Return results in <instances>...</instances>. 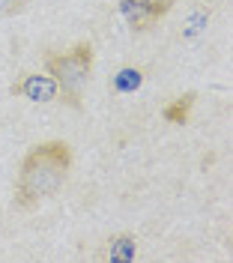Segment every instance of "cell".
<instances>
[{"label":"cell","instance_id":"cell-1","mask_svg":"<svg viewBox=\"0 0 233 263\" xmlns=\"http://www.w3.org/2000/svg\"><path fill=\"white\" fill-rule=\"evenodd\" d=\"M72 171V147L66 141H42L33 147L18 167L15 177V200L18 210H33L42 200H48L60 192Z\"/></svg>","mask_w":233,"mask_h":263},{"label":"cell","instance_id":"cell-2","mask_svg":"<svg viewBox=\"0 0 233 263\" xmlns=\"http://www.w3.org/2000/svg\"><path fill=\"white\" fill-rule=\"evenodd\" d=\"M93 63H96V51H93L90 42H78L69 51L45 57V72L54 78L57 90H60V99L66 105H72V108L81 105V90L93 75Z\"/></svg>","mask_w":233,"mask_h":263},{"label":"cell","instance_id":"cell-3","mask_svg":"<svg viewBox=\"0 0 233 263\" xmlns=\"http://www.w3.org/2000/svg\"><path fill=\"white\" fill-rule=\"evenodd\" d=\"M9 93L18 99H27V102H54V99H60V90H57V84H54V78L48 72L45 75H36V72L21 75L9 87Z\"/></svg>","mask_w":233,"mask_h":263},{"label":"cell","instance_id":"cell-4","mask_svg":"<svg viewBox=\"0 0 233 263\" xmlns=\"http://www.w3.org/2000/svg\"><path fill=\"white\" fill-rule=\"evenodd\" d=\"M120 12H123V18H126V24H129L132 30H138V33L152 30V27L162 21L144 0H120Z\"/></svg>","mask_w":233,"mask_h":263},{"label":"cell","instance_id":"cell-5","mask_svg":"<svg viewBox=\"0 0 233 263\" xmlns=\"http://www.w3.org/2000/svg\"><path fill=\"white\" fill-rule=\"evenodd\" d=\"M134 254H138V236H132V233H116V236H111L105 242V248L99 251L102 260H111V263H132Z\"/></svg>","mask_w":233,"mask_h":263},{"label":"cell","instance_id":"cell-6","mask_svg":"<svg viewBox=\"0 0 233 263\" xmlns=\"http://www.w3.org/2000/svg\"><path fill=\"white\" fill-rule=\"evenodd\" d=\"M191 108H195V93H185V96L173 99L170 105H165L162 117H165L167 123H173V126H183V123H188V114H191Z\"/></svg>","mask_w":233,"mask_h":263},{"label":"cell","instance_id":"cell-7","mask_svg":"<svg viewBox=\"0 0 233 263\" xmlns=\"http://www.w3.org/2000/svg\"><path fill=\"white\" fill-rule=\"evenodd\" d=\"M138 87H141V69H134V66H123L111 81L114 93H134Z\"/></svg>","mask_w":233,"mask_h":263},{"label":"cell","instance_id":"cell-8","mask_svg":"<svg viewBox=\"0 0 233 263\" xmlns=\"http://www.w3.org/2000/svg\"><path fill=\"white\" fill-rule=\"evenodd\" d=\"M24 6H27V0H0V18L15 15V12H21Z\"/></svg>","mask_w":233,"mask_h":263},{"label":"cell","instance_id":"cell-9","mask_svg":"<svg viewBox=\"0 0 233 263\" xmlns=\"http://www.w3.org/2000/svg\"><path fill=\"white\" fill-rule=\"evenodd\" d=\"M144 3H147V6H150V9H152L159 18H165L167 12L177 6V0H144Z\"/></svg>","mask_w":233,"mask_h":263}]
</instances>
